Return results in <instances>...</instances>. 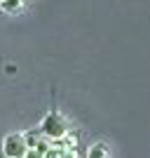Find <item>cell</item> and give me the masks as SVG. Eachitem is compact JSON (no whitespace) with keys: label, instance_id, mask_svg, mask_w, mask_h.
Returning a JSON list of instances; mask_svg holds the SVG:
<instances>
[{"label":"cell","instance_id":"cell-6","mask_svg":"<svg viewBox=\"0 0 150 158\" xmlns=\"http://www.w3.org/2000/svg\"><path fill=\"white\" fill-rule=\"evenodd\" d=\"M45 158H66V151L63 149H59V146H54L52 144V149L45 153Z\"/></svg>","mask_w":150,"mask_h":158},{"label":"cell","instance_id":"cell-4","mask_svg":"<svg viewBox=\"0 0 150 158\" xmlns=\"http://www.w3.org/2000/svg\"><path fill=\"white\" fill-rule=\"evenodd\" d=\"M87 158H108V146L103 142H96L87 149Z\"/></svg>","mask_w":150,"mask_h":158},{"label":"cell","instance_id":"cell-3","mask_svg":"<svg viewBox=\"0 0 150 158\" xmlns=\"http://www.w3.org/2000/svg\"><path fill=\"white\" fill-rule=\"evenodd\" d=\"M24 137H26V144H28V149H38V144L45 139V135H42V130H28V132H24Z\"/></svg>","mask_w":150,"mask_h":158},{"label":"cell","instance_id":"cell-5","mask_svg":"<svg viewBox=\"0 0 150 158\" xmlns=\"http://www.w3.org/2000/svg\"><path fill=\"white\" fill-rule=\"evenodd\" d=\"M0 7L7 14H17L24 10V0H0Z\"/></svg>","mask_w":150,"mask_h":158},{"label":"cell","instance_id":"cell-7","mask_svg":"<svg viewBox=\"0 0 150 158\" xmlns=\"http://www.w3.org/2000/svg\"><path fill=\"white\" fill-rule=\"evenodd\" d=\"M24 158H45V156H42V153H40L38 149H28V153H26Z\"/></svg>","mask_w":150,"mask_h":158},{"label":"cell","instance_id":"cell-2","mask_svg":"<svg viewBox=\"0 0 150 158\" xmlns=\"http://www.w3.org/2000/svg\"><path fill=\"white\" fill-rule=\"evenodd\" d=\"M2 153L5 158H24L28 153V144L24 132H12L2 139Z\"/></svg>","mask_w":150,"mask_h":158},{"label":"cell","instance_id":"cell-1","mask_svg":"<svg viewBox=\"0 0 150 158\" xmlns=\"http://www.w3.org/2000/svg\"><path fill=\"white\" fill-rule=\"evenodd\" d=\"M40 130H42V135H45L47 139H52V142H59V139H63L66 135H68V123L63 120V116L56 111H49L42 118V123H40Z\"/></svg>","mask_w":150,"mask_h":158}]
</instances>
